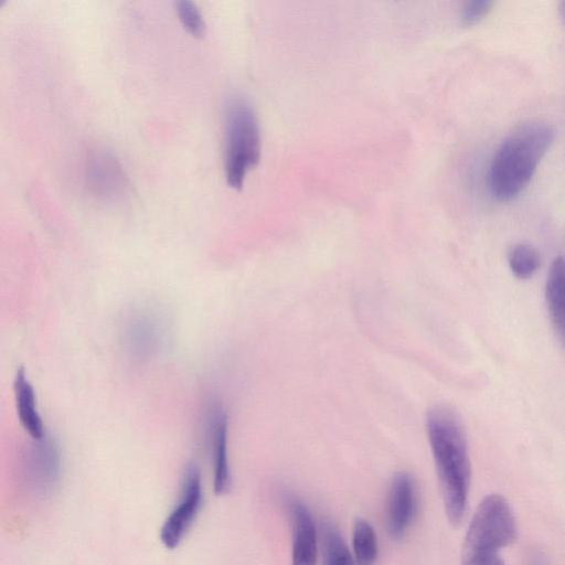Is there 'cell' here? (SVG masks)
Returning a JSON list of instances; mask_svg holds the SVG:
<instances>
[{"mask_svg": "<svg viewBox=\"0 0 565 565\" xmlns=\"http://www.w3.org/2000/svg\"><path fill=\"white\" fill-rule=\"evenodd\" d=\"M212 450L214 463V491L225 494L231 488V472L227 456V417L217 412L212 424Z\"/></svg>", "mask_w": 565, "mask_h": 565, "instance_id": "cell-11", "label": "cell"}, {"mask_svg": "<svg viewBox=\"0 0 565 565\" xmlns=\"http://www.w3.org/2000/svg\"><path fill=\"white\" fill-rule=\"evenodd\" d=\"M13 390L20 424L33 440L43 439L46 435L42 417L39 413L35 392L22 367L17 371Z\"/></svg>", "mask_w": 565, "mask_h": 565, "instance_id": "cell-8", "label": "cell"}, {"mask_svg": "<svg viewBox=\"0 0 565 565\" xmlns=\"http://www.w3.org/2000/svg\"><path fill=\"white\" fill-rule=\"evenodd\" d=\"M516 537V523L510 503L500 494L482 499L469 524L463 546L465 558H491Z\"/></svg>", "mask_w": 565, "mask_h": 565, "instance_id": "cell-4", "label": "cell"}, {"mask_svg": "<svg viewBox=\"0 0 565 565\" xmlns=\"http://www.w3.org/2000/svg\"><path fill=\"white\" fill-rule=\"evenodd\" d=\"M545 300L554 331L565 347V258L552 262L545 282Z\"/></svg>", "mask_w": 565, "mask_h": 565, "instance_id": "cell-9", "label": "cell"}, {"mask_svg": "<svg viewBox=\"0 0 565 565\" xmlns=\"http://www.w3.org/2000/svg\"><path fill=\"white\" fill-rule=\"evenodd\" d=\"M352 542L355 565H373L377 557V540L366 520L354 522Z\"/></svg>", "mask_w": 565, "mask_h": 565, "instance_id": "cell-14", "label": "cell"}, {"mask_svg": "<svg viewBox=\"0 0 565 565\" xmlns=\"http://www.w3.org/2000/svg\"><path fill=\"white\" fill-rule=\"evenodd\" d=\"M530 565H546V562L541 555L536 554L531 558Z\"/></svg>", "mask_w": 565, "mask_h": 565, "instance_id": "cell-18", "label": "cell"}, {"mask_svg": "<svg viewBox=\"0 0 565 565\" xmlns=\"http://www.w3.org/2000/svg\"><path fill=\"white\" fill-rule=\"evenodd\" d=\"M225 177L233 189H241L247 172L260 157V130L252 105L234 96L225 105Z\"/></svg>", "mask_w": 565, "mask_h": 565, "instance_id": "cell-3", "label": "cell"}, {"mask_svg": "<svg viewBox=\"0 0 565 565\" xmlns=\"http://www.w3.org/2000/svg\"><path fill=\"white\" fill-rule=\"evenodd\" d=\"M508 262L515 277L529 279L540 267V255L537 250L529 244H516L511 248Z\"/></svg>", "mask_w": 565, "mask_h": 565, "instance_id": "cell-15", "label": "cell"}, {"mask_svg": "<svg viewBox=\"0 0 565 565\" xmlns=\"http://www.w3.org/2000/svg\"><path fill=\"white\" fill-rule=\"evenodd\" d=\"M492 2L488 0H471L463 3L459 19L462 25L471 26L479 23L491 10Z\"/></svg>", "mask_w": 565, "mask_h": 565, "instance_id": "cell-17", "label": "cell"}, {"mask_svg": "<svg viewBox=\"0 0 565 565\" xmlns=\"http://www.w3.org/2000/svg\"><path fill=\"white\" fill-rule=\"evenodd\" d=\"M323 565H355L342 535L330 522H323L320 529Z\"/></svg>", "mask_w": 565, "mask_h": 565, "instance_id": "cell-12", "label": "cell"}, {"mask_svg": "<svg viewBox=\"0 0 565 565\" xmlns=\"http://www.w3.org/2000/svg\"><path fill=\"white\" fill-rule=\"evenodd\" d=\"M177 13L184 29L194 38H202L205 33V23L194 3L178 1Z\"/></svg>", "mask_w": 565, "mask_h": 565, "instance_id": "cell-16", "label": "cell"}, {"mask_svg": "<svg viewBox=\"0 0 565 565\" xmlns=\"http://www.w3.org/2000/svg\"><path fill=\"white\" fill-rule=\"evenodd\" d=\"M554 129L533 121L511 132L497 149L489 167V189L499 201H510L531 181L539 163L550 149Z\"/></svg>", "mask_w": 565, "mask_h": 565, "instance_id": "cell-2", "label": "cell"}, {"mask_svg": "<svg viewBox=\"0 0 565 565\" xmlns=\"http://www.w3.org/2000/svg\"><path fill=\"white\" fill-rule=\"evenodd\" d=\"M202 502L201 476L195 467L185 471L181 498L178 505L164 521L160 540L169 548H175L195 520Z\"/></svg>", "mask_w": 565, "mask_h": 565, "instance_id": "cell-5", "label": "cell"}, {"mask_svg": "<svg viewBox=\"0 0 565 565\" xmlns=\"http://www.w3.org/2000/svg\"><path fill=\"white\" fill-rule=\"evenodd\" d=\"M128 322L124 331L128 350L138 358L150 356L158 349L161 340V327L158 320L142 313Z\"/></svg>", "mask_w": 565, "mask_h": 565, "instance_id": "cell-10", "label": "cell"}, {"mask_svg": "<svg viewBox=\"0 0 565 565\" xmlns=\"http://www.w3.org/2000/svg\"><path fill=\"white\" fill-rule=\"evenodd\" d=\"M426 430L446 515L458 525L466 513L471 476L462 422L449 406L437 405L427 413Z\"/></svg>", "mask_w": 565, "mask_h": 565, "instance_id": "cell-1", "label": "cell"}, {"mask_svg": "<svg viewBox=\"0 0 565 565\" xmlns=\"http://www.w3.org/2000/svg\"><path fill=\"white\" fill-rule=\"evenodd\" d=\"M92 180L93 186L103 195H114L122 186V174L114 158L99 153L93 158Z\"/></svg>", "mask_w": 565, "mask_h": 565, "instance_id": "cell-13", "label": "cell"}, {"mask_svg": "<svg viewBox=\"0 0 565 565\" xmlns=\"http://www.w3.org/2000/svg\"><path fill=\"white\" fill-rule=\"evenodd\" d=\"M559 13H561L563 21L565 22V1L561 2V4H559Z\"/></svg>", "mask_w": 565, "mask_h": 565, "instance_id": "cell-19", "label": "cell"}, {"mask_svg": "<svg viewBox=\"0 0 565 565\" xmlns=\"http://www.w3.org/2000/svg\"><path fill=\"white\" fill-rule=\"evenodd\" d=\"M415 483L406 472L396 473L390 484L386 521L392 539L399 540L407 531L416 507Z\"/></svg>", "mask_w": 565, "mask_h": 565, "instance_id": "cell-6", "label": "cell"}, {"mask_svg": "<svg viewBox=\"0 0 565 565\" xmlns=\"http://www.w3.org/2000/svg\"><path fill=\"white\" fill-rule=\"evenodd\" d=\"M292 518V565H316L318 556L317 532L312 516L301 502H290Z\"/></svg>", "mask_w": 565, "mask_h": 565, "instance_id": "cell-7", "label": "cell"}]
</instances>
